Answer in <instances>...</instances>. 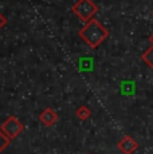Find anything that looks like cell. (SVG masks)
<instances>
[{"mask_svg": "<svg viewBox=\"0 0 153 154\" xmlns=\"http://www.w3.org/2000/svg\"><path fill=\"white\" fill-rule=\"evenodd\" d=\"M39 121L45 126H52V125H55V123H57L58 114L54 110H51V109H46V110L39 115Z\"/></svg>", "mask_w": 153, "mask_h": 154, "instance_id": "obj_5", "label": "cell"}, {"mask_svg": "<svg viewBox=\"0 0 153 154\" xmlns=\"http://www.w3.org/2000/svg\"><path fill=\"white\" fill-rule=\"evenodd\" d=\"M10 141H11V138L8 137V135L5 134L2 129H0V153H2L3 150L8 146V145H10Z\"/></svg>", "mask_w": 153, "mask_h": 154, "instance_id": "obj_8", "label": "cell"}, {"mask_svg": "<svg viewBox=\"0 0 153 154\" xmlns=\"http://www.w3.org/2000/svg\"><path fill=\"white\" fill-rule=\"evenodd\" d=\"M149 42H151V43L153 44V34L151 35V36H149Z\"/></svg>", "mask_w": 153, "mask_h": 154, "instance_id": "obj_10", "label": "cell"}, {"mask_svg": "<svg viewBox=\"0 0 153 154\" xmlns=\"http://www.w3.org/2000/svg\"><path fill=\"white\" fill-rule=\"evenodd\" d=\"M73 12H74L82 22H89L94 17V15L99 11L98 5L93 0H78L73 5Z\"/></svg>", "mask_w": 153, "mask_h": 154, "instance_id": "obj_2", "label": "cell"}, {"mask_svg": "<svg viewBox=\"0 0 153 154\" xmlns=\"http://www.w3.org/2000/svg\"><path fill=\"white\" fill-rule=\"evenodd\" d=\"M75 115L81 121H86L87 118L92 115V111H90V109L87 107V106H79V107L76 109V111H75Z\"/></svg>", "mask_w": 153, "mask_h": 154, "instance_id": "obj_7", "label": "cell"}, {"mask_svg": "<svg viewBox=\"0 0 153 154\" xmlns=\"http://www.w3.org/2000/svg\"><path fill=\"white\" fill-rule=\"evenodd\" d=\"M117 147L122 154H133L138 149V143L130 135H125L121 141L117 143Z\"/></svg>", "mask_w": 153, "mask_h": 154, "instance_id": "obj_4", "label": "cell"}, {"mask_svg": "<svg viewBox=\"0 0 153 154\" xmlns=\"http://www.w3.org/2000/svg\"><path fill=\"white\" fill-rule=\"evenodd\" d=\"M7 24V19H5V16L3 15L2 12H0V29H2L4 26Z\"/></svg>", "mask_w": 153, "mask_h": 154, "instance_id": "obj_9", "label": "cell"}, {"mask_svg": "<svg viewBox=\"0 0 153 154\" xmlns=\"http://www.w3.org/2000/svg\"><path fill=\"white\" fill-rule=\"evenodd\" d=\"M141 59H142V62L149 69L153 70V44H152V47H149V48L141 55Z\"/></svg>", "mask_w": 153, "mask_h": 154, "instance_id": "obj_6", "label": "cell"}, {"mask_svg": "<svg viewBox=\"0 0 153 154\" xmlns=\"http://www.w3.org/2000/svg\"><path fill=\"white\" fill-rule=\"evenodd\" d=\"M78 36L90 48H97L109 38V29L105 26H102L98 20L92 19L86 23L83 28L78 31Z\"/></svg>", "mask_w": 153, "mask_h": 154, "instance_id": "obj_1", "label": "cell"}, {"mask_svg": "<svg viewBox=\"0 0 153 154\" xmlns=\"http://www.w3.org/2000/svg\"><path fill=\"white\" fill-rule=\"evenodd\" d=\"M2 130L11 138V140H14V138H16L17 135L24 130V126H23V123L20 122L16 117L11 115V117H8V119H5L4 122H3Z\"/></svg>", "mask_w": 153, "mask_h": 154, "instance_id": "obj_3", "label": "cell"}, {"mask_svg": "<svg viewBox=\"0 0 153 154\" xmlns=\"http://www.w3.org/2000/svg\"><path fill=\"white\" fill-rule=\"evenodd\" d=\"M152 16H153V10H152Z\"/></svg>", "mask_w": 153, "mask_h": 154, "instance_id": "obj_11", "label": "cell"}]
</instances>
